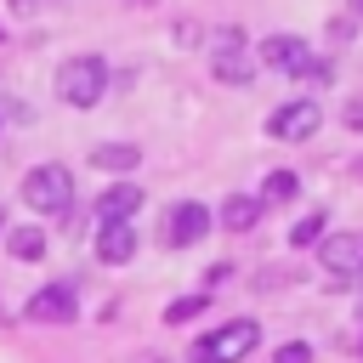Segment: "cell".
<instances>
[{
  "instance_id": "6da1fadb",
  "label": "cell",
  "mask_w": 363,
  "mask_h": 363,
  "mask_svg": "<svg viewBox=\"0 0 363 363\" xmlns=\"http://www.w3.org/2000/svg\"><path fill=\"white\" fill-rule=\"evenodd\" d=\"M108 91V62L102 57H68L62 74H57V96L68 108H96Z\"/></svg>"
},
{
  "instance_id": "7a4b0ae2",
  "label": "cell",
  "mask_w": 363,
  "mask_h": 363,
  "mask_svg": "<svg viewBox=\"0 0 363 363\" xmlns=\"http://www.w3.org/2000/svg\"><path fill=\"white\" fill-rule=\"evenodd\" d=\"M255 340H261V329L250 318H233V323H221L216 335H204L193 346V363H238V357L255 352Z\"/></svg>"
},
{
  "instance_id": "3957f363",
  "label": "cell",
  "mask_w": 363,
  "mask_h": 363,
  "mask_svg": "<svg viewBox=\"0 0 363 363\" xmlns=\"http://www.w3.org/2000/svg\"><path fill=\"white\" fill-rule=\"evenodd\" d=\"M23 199H28L34 210H45V216H62L68 199H74L68 164H40V170H28V176H23Z\"/></svg>"
},
{
  "instance_id": "277c9868",
  "label": "cell",
  "mask_w": 363,
  "mask_h": 363,
  "mask_svg": "<svg viewBox=\"0 0 363 363\" xmlns=\"http://www.w3.org/2000/svg\"><path fill=\"white\" fill-rule=\"evenodd\" d=\"M318 125H323V108H318L312 96H301V102H284V108L267 119V130H272L278 142H306Z\"/></svg>"
},
{
  "instance_id": "5b68a950",
  "label": "cell",
  "mask_w": 363,
  "mask_h": 363,
  "mask_svg": "<svg viewBox=\"0 0 363 363\" xmlns=\"http://www.w3.org/2000/svg\"><path fill=\"white\" fill-rule=\"evenodd\" d=\"M34 323H68L74 312H79V301H74V289L68 284H45V289H34L28 295V306H23Z\"/></svg>"
},
{
  "instance_id": "8992f818",
  "label": "cell",
  "mask_w": 363,
  "mask_h": 363,
  "mask_svg": "<svg viewBox=\"0 0 363 363\" xmlns=\"http://www.w3.org/2000/svg\"><path fill=\"white\" fill-rule=\"evenodd\" d=\"M204 233H210V210H204V204H193V199H187V204H176V210H170V221H164V244H176V250L199 244Z\"/></svg>"
},
{
  "instance_id": "52a82bcc",
  "label": "cell",
  "mask_w": 363,
  "mask_h": 363,
  "mask_svg": "<svg viewBox=\"0 0 363 363\" xmlns=\"http://www.w3.org/2000/svg\"><path fill=\"white\" fill-rule=\"evenodd\" d=\"M306 40L301 34H272V40H261V62L267 68H278V74H301L306 68Z\"/></svg>"
},
{
  "instance_id": "ba28073f",
  "label": "cell",
  "mask_w": 363,
  "mask_h": 363,
  "mask_svg": "<svg viewBox=\"0 0 363 363\" xmlns=\"http://www.w3.org/2000/svg\"><path fill=\"white\" fill-rule=\"evenodd\" d=\"M323 267L329 272H340V278H352V272H363V233H335V238H323Z\"/></svg>"
},
{
  "instance_id": "9c48e42d",
  "label": "cell",
  "mask_w": 363,
  "mask_h": 363,
  "mask_svg": "<svg viewBox=\"0 0 363 363\" xmlns=\"http://www.w3.org/2000/svg\"><path fill=\"white\" fill-rule=\"evenodd\" d=\"M130 255H136V233H130V221H102V233H96V261L125 267Z\"/></svg>"
},
{
  "instance_id": "30bf717a",
  "label": "cell",
  "mask_w": 363,
  "mask_h": 363,
  "mask_svg": "<svg viewBox=\"0 0 363 363\" xmlns=\"http://www.w3.org/2000/svg\"><path fill=\"white\" fill-rule=\"evenodd\" d=\"M210 68H216V79H221V85H250V74H255V68H250V57L238 51V34H221V51H216V62H210Z\"/></svg>"
},
{
  "instance_id": "8fae6325",
  "label": "cell",
  "mask_w": 363,
  "mask_h": 363,
  "mask_svg": "<svg viewBox=\"0 0 363 363\" xmlns=\"http://www.w3.org/2000/svg\"><path fill=\"white\" fill-rule=\"evenodd\" d=\"M255 221H261V199L233 193V199H227V210H221V227H227V233H250Z\"/></svg>"
},
{
  "instance_id": "7c38bea8",
  "label": "cell",
  "mask_w": 363,
  "mask_h": 363,
  "mask_svg": "<svg viewBox=\"0 0 363 363\" xmlns=\"http://www.w3.org/2000/svg\"><path fill=\"white\" fill-rule=\"evenodd\" d=\"M142 204V193L136 187H108L102 199H96V210H102V221H130V210Z\"/></svg>"
},
{
  "instance_id": "4fadbf2b",
  "label": "cell",
  "mask_w": 363,
  "mask_h": 363,
  "mask_svg": "<svg viewBox=\"0 0 363 363\" xmlns=\"http://www.w3.org/2000/svg\"><path fill=\"white\" fill-rule=\"evenodd\" d=\"M91 164H102V170H136V164H142V153H136L130 142H102V147L91 153Z\"/></svg>"
},
{
  "instance_id": "5bb4252c",
  "label": "cell",
  "mask_w": 363,
  "mask_h": 363,
  "mask_svg": "<svg viewBox=\"0 0 363 363\" xmlns=\"http://www.w3.org/2000/svg\"><path fill=\"white\" fill-rule=\"evenodd\" d=\"M295 193H301V176H295V170H272V176L261 182V199H272V204H289Z\"/></svg>"
},
{
  "instance_id": "9a60e30c",
  "label": "cell",
  "mask_w": 363,
  "mask_h": 363,
  "mask_svg": "<svg viewBox=\"0 0 363 363\" xmlns=\"http://www.w3.org/2000/svg\"><path fill=\"white\" fill-rule=\"evenodd\" d=\"M11 255H17V261H40V255H45V233H40V227H17V233H11Z\"/></svg>"
},
{
  "instance_id": "2e32d148",
  "label": "cell",
  "mask_w": 363,
  "mask_h": 363,
  "mask_svg": "<svg viewBox=\"0 0 363 363\" xmlns=\"http://www.w3.org/2000/svg\"><path fill=\"white\" fill-rule=\"evenodd\" d=\"M318 238H323V210H306V216L289 227V244H295V250H306V244H318Z\"/></svg>"
},
{
  "instance_id": "e0dca14e",
  "label": "cell",
  "mask_w": 363,
  "mask_h": 363,
  "mask_svg": "<svg viewBox=\"0 0 363 363\" xmlns=\"http://www.w3.org/2000/svg\"><path fill=\"white\" fill-rule=\"evenodd\" d=\"M204 306H210V295H182V301H176L164 318H170V323H187V318H199Z\"/></svg>"
},
{
  "instance_id": "ac0fdd59",
  "label": "cell",
  "mask_w": 363,
  "mask_h": 363,
  "mask_svg": "<svg viewBox=\"0 0 363 363\" xmlns=\"http://www.w3.org/2000/svg\"><path fill=\"white\" fill-rule=\"evenodd\" d=\"M272 363H312V346H306V340H289V346H278Z\"/></svg>"
},
{
  "instance_id": "d6986e66",
  "label": "cell",
  "mask_w": 363,
  "mask_h": 363,
  "mask_svg": "<svg viewBox=\"0 0 363 363\" xmlns=\"http://www.w3.org/2000/svg\"><path fill=\"white\" fill-rule=\"evenodd\" d=\"M34 6H40V0H11V11H17V17H28Z\"/></svg>"
},
{
  "instance_id": "ffe728a7",
  "label": "cell",
  "mask_w": 363,
  "mask_h": 363,
  "mask_svg": "<svg viewBox=\"0 0 363 363\" xmlns=\"http://www.w3.org/2000/svg\"><path fill=\"white\" fill-rule=\"evenodd\" d=\"M142 363H153V357H142ZM159 363H164V357H159Z\"/></svg>"
},
{
  "instance_id": "44dd1931",
  "label": "cell",
  "mask_w": 363,
  "mask_h": 363,
  "mask_svg": "<svg viewBox=\"0 0 363 363\" xmlns=\"http://www.w3.org/2000/svg\"><path fill=\"white\" fill-rule=\"evenodd\" d=\"M352 6H357V11H363V0H352Z\"/></svg>"
},
{
  "instance_id": "7402d4cb",
  "label": "cell",
  "mask_w": 363,
  "mask_h": 363,
  "mask_svg": "<svg viewBox=\"0 0 363 363\" xmlns=\"http://www.w3.org/2000/svg\"><path fill=\"white\" fill-rule=\"evenodd\" d=\"M357 357H363V346H357Z\"/></svg>"
}]
</instances>
